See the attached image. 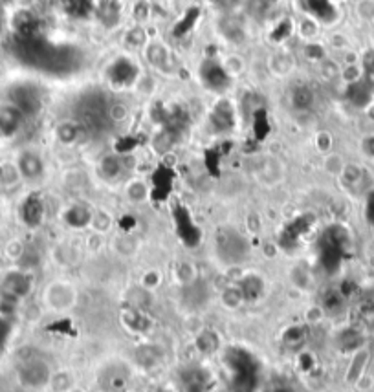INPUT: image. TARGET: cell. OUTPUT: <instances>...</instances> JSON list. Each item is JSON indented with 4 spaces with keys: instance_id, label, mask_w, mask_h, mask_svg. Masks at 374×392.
Masks as SVG:
<instances>
[{
    "instance_id": "2",
    "label": "cell",
    "mask_w": 374,
    "mask_h": 392,
    "mask_svg": "<svg viewBox=\"0 0 374 392\" xmlns=\"http://www.w3.org/2000/svg\"><path fill=\"white\" fill-rule=\"evenodd\" d=\"M108 125V103L101 92L88 94L77 106V126L88 134H99Z\"/></svg>"
},
{
    "instance_id": "29",
    "label": "cell",
    "mask_w": 374,
    "mask_h": 392,
    "mask_svg": "<svg viewBox=\"0 0 374 392\" xmlns=\"http://www.w3.org/2000/svg\"><path fill=\"white\" fill-rule=\"evenodd\" d=\"M103 169H105V172L108 174V177H112V174H117V171H120V161L114 160V158H108V160L103 163Z\"/></svg>"
},
{
    "instance_id": "28",
    "label": "cell",
    "mask_w": 374,
    "mask_h": 392,
    "mask_svg": "<svg viewBox=\"0 0 374 392\" xmlns=\"http://www.w3.org/2000/svg\"><path fill=\"white\" fill-rule=\"evenodd\" d=\"M138 145V141L134 138H123L122 141H117L116 149L120 152H127V151H132L134 147Z\"/></svg>"
},
{
    "instance_id": "19",
    "label": "cell",
    "mask_w": 374,
    "mask_h": 392,
    "mask_svg": "<svg viewBox=\"0 0 374 392\" xmlns=\"http://www.w3.org/2000/svg\"><path fill=\"white\" fill-rule=\"evenodd\" d=\"M184 387L189 392H204L206 389V374L200 370H189L184 374Z\"/></svg>"
},
{
    "instance_id": "13",
    "label": "cell",
    "mask_w": 374,
    "mask_h": 392,
    "mask_svg": "<svg viewBox=\"0 0 374 392\" xmlns=\"http://www.w3.org/2000/svg\"><path fill=\"white\" fill-rule=\"evenodd\" d=\"M347 96L356 106H365L371 101V85L365 81H354L350 83Z\"/></svg>"
},
{
    "instance_id": "31",
    "label": "cell",
    "mask_w": 374,
    "mask_h": 392,
    "mask_svg": "<svg viewBox=\"0 0 374 392\" xmlns=\"http://www.w3.org/2000/svg\"><path fill=\"white\" fill-rule=\"evenodd\" d=\"M364 149L369 156L374 158V136H369L367 140L364 141Z\"/></svg>"
},
{
    "instance_id": "9",
    "label": "cell",
    "mask_w": 374,
    "mask_h": 392,
    "mask_svg": "<svg viewBox=\"0 0 374 392\" xmlns=\"http://www.w3.org/2000/svg\"><path fill=\"white\" fill-rule=\"evenodd\" d=\"M136 76H138L136 66L127 59L116 60V65L112 66L111 70L112 81L117 83V85H129V83H132V81L136 79Z\"/></svg>"
},
{
    "instance_id": "25",
    "label": "cell",
    "mask_w": 374,
    "mask_h": 392,
    "mask_svg": "<svg viewBox=\"0 0 374 392\" xmlns=\"http://www.w3.org/2000/svg\"><path fill=\"white\" fill-rule=\"evenodd\" d=\"M307 339V330L301 327H293L290 328L288 332H286V341L288 343H303Z\"/></svg>"
},
{
    "instance_id": "16",
    "label": "cell",
    "mask_w": 374,
    "mask_h": 392,
    "mask_svg": "<svg viewBox=\"0 0 374 392\" xmlns=\"http://www.w3.org/2000/svg\"><path fill=\"white\" fill-rule=\"evenodd\" d=\"M270 134V121L268 114L264 108H259L255 111V116H253V136L257 141L266 140V136Z\"/></svg>"
},
{
    "instance_id": "23",
    "label": "cell",
    "mask_w": 374,
    "mask_h": 392,
    "mask_svg": "<svg viewBox=\"0 0 374 392\" xmlns=\"http://www.w3.org/2000/svg\"><path fill=\"white\" fill-rule=\"evenodd\" d=\"M77 132H79V126L70 125V123H63L59 126V138L63 141H74L77 138Z\"/></svg>"
},
{
    "instance_id": "1",
    "label": "cell",
    "mask_w": 374,
    "mask_h": 392,
    "mask_svg": "<svg viewBox=\"0 0 374 392\" xmlns=\"http://www.w3.org/2000/svg\"><path fill=\"white\" fill-rule=\"evenodd\" d=\"M228 367L231 370L233 387L238 392H252L257 385L259 361L248 350L243 348H231L226 356Z\"/></svg>"
},
{
    "instance_id": "26",
    "label": "cell",
    "mask_w": 374,
    "mask_h": 392,
    "mask_svg": "<svg viewBox=\"0 0 374 392\" xmlns=\"http://www.w3.org/2000/svg\"><path fill=\"white\" fill-rule=\"evenodd\" d=\"M290 31H292V24H290V22H283L277 30H273V39L275 40L284 39V37L290 35Z\"/></svg>"
},
{
    "instance_id": "32",
    "label": "cell",
    "mask_w": 374,
    "mask_h": 392,
    "mask_svg": "<svg viewBox=\"0 0 374 392\" xmlns=\"http://www.w3.org/2000/svg\"><path fill=\"white\" fill-rule=\"evenodd\" d=\"M273 392H293V391L288 387H281V389H277V391H273Z\"/></svg>"
},
{
    "instance_id": "30",
    "label": "cell",
    "mask_w": 374,
    "mask_h": 392,
    "mask_svg": "<svg viewBox=\"0 0 374 392\" xmlns=\"http://www.w3.org/2000/svg\"><path fill=\"white\" fill-rule=\"evenodd\" d=\"M143 31L142 30H134V31H131V35L127 37V42L129 44H142L143 42Z\"/></svg>"
},
{
    "instance_id": "15",
    "label": "cell",
    "mask_w": 374,
    "mask_h": 392,
    "mask_svg": "<svg viewBox=\"0 0 374 392\" xmlns=\"http://www.w3.org/2000/svg\"><path fill=\"white\" fill-rule=\"evenodd\" d=\"M292 105L295 111H310L314 105V92L309 86H298L292 92Z\"/></svg>"
},
{
    "instance_id": "4",
    "label": "cell",
    "mask_w": 374,
    "mask_h": 392,
    "mask_svg": "<svg viewBox=\"0 0 374 392\" xmlns=\"http://www.w3.org/2000/svg\"><path fill=\"white\" fill-rule=\"evenodd\" d=\"M200 76H202L204 83L213 88V90H224L229 85L228 74L224 72V68L215 60H206L200 68Z\"/></svg>"
},
{
    "instance_id": "20",
    "label": "cell",
    "mask_w": 374,
    "mask_h": 392,
    "mask_svg": "<svg viewBox=\"0 0 374 392\" xmlns=\"http://www.w3.org/2000/svg\"><path fill=\"white\" fill-rule=\"evenodd\" d=\"M66 222L74 227H83L90 222V213L86 211L85 207H72L70 211L66 213Z\"/></svg>"
},
{
    "instance_id": "7",
    "label": "cell",
    "mask_w": 374,
    "mask_h": 392,
    "mask_svg": "<svg viewBox=\"0 0 374 392\" xmlns=\"http://www.w3.org/2000/svg\"><path fill=\"white\" fill-rule=\"evenodd\" d=\"M172 178H174V174H172V171L169 167H158V171L154 172V177H152V181H154V198L165 200L167 196H169V193H171Z\"/></svg>"
},
{
    "instance_id": "24",
    "label": "cell",
    "mask_w": 374,
    "mask_h": 392,
    "mask_svg": "<svg viewBox=\"0 0 374 392\" xmlns=\"http://www.w3.org/2000/svg\"><path fill=\"white\" fill-rule=\"evenodd\" d=\"M220 149H213V151L206 152V165L213 174H218V160H220Z\"/></svg>"
},
{
    "instance_id": "27",
    "label": "cell",
    "mask_w": 374,
    "mask_h": 392,
    "mask_svg": "<svg viewBox=\"0 0 374 392\" xmlns=\"http://www.w3.org/2000/svg\"><path fill=\"white\" fill-rule=\"evenodd\" d=\"M359 13L367 19H374V0H364L359 4Z\"/></svg>"
},
{
    "instance_id": "14",
    "label": "cell",
    "mask_w": 374,
    "mask_h": 392,
    "mask_svg": "<svg viewBox=\"0 0 374 392\" xmlns=\"http://www.w3.org/2000/svg\"><path fill=\"white\" fill-rule=\"evenodd\" d=\"M4 290L6 293H8V297L19 299V297H24L26 293H28V290H30V281H28L24 275H19V273H17V275H11L10 279H8Z\"/></svg>"
},
{
    "instance_id": "22",
    "label": "cell",
    "mask_w": 374,
    "mask_h": 392,
    "mask_svg": "<svg viewBox=\"0 0 374 392\" xmlns=\"http://www.w3.org/2000/svg\"><path fill=\"white\" fill-rule=\"evenodd\" d=\"M309 4L310 10L318 17H321V19H330V17H332V10H330L327 0H309Z\"/></svg>"
},
{
    "instance_id": "21",
    "label": "cell",
    "mask_w": 374,
    "mask_h": 392,
    "mask_svg": "<svg viewBox=\"0 0 374 392\" xmlns=\"http://www.w3.org/2000/svg\"><path fill=\"white\" fill-rule=\"evenodd\" d=\"M197 17H198V10H191V11H189L186 19H184L182 22H180V24H178L177 28H174V35H177V37L186 35L187 31H189L193 28V24H195V20H197Z\"/></svg>"
},
{
    "instance_id": "6",
    "label": "cell",
    "mask_w": 374,
    "mask_h": 392,
    "mask_svg": "<svg viewBox=\"0 0 374 392\" xmlns=\"http://www.w3.org/2000/svg\"><path fill=\"white\" fill-rule=\"evenodd\" d=\"M244 247L246 246H244L243 238L237 233L228 231L218 238V250H220L226 261H241L244 256Z\"/></svg>"
},
{
    "instance_id": "11",
    "label": "cell",
    "mask_w": 374,
    "mask_h": 392,
    "mask_svg": "<svg viewBox=\"0 0 374 392\" xmlns=\"http://www.w3.org/2000/svg\"><path fill=\"white\" fill-rule=\"evenodd\" d=\"M21 117L22 112L17 111L15 106L4 108V111L0 112V134H4V136L13 134L21 126Z\"/></svg>"
},
{
    "instance_id": "3",
    "label": "cell",
    "mask_w": 374,
    "mask_h": 392,
    "mask_svg": "<svg viewBox=\"0 0 374 392\" xmlns=\"http://www.w3.org/2000/svg\"><path fill=\"white\" fill-rule=\"evenodd\" d=\"M174 222H177L178 235H180V238L186 242L187 246H197L198 240H200V231H198V227L193 224L187 209H184L182 206H178L177 209H174Z\"/></svg>"
},
{
    "instance_id": "5",
    "label": "cell",
    "mask_w": 374,
    "mask_h": 392,
    "mask_svg": "<svg viewBox=\"0 0 374 392\" xmlns=\"http://www.w3.org/2000/svg\"><path fill=\"white\" fill-rule=\"evenodd\" d=\"M13 101L17 111H21L22 114H35L41 108V97L31 86H19L13 92Z\"/></svg>"
},
{
    "instance_id": "12",
    "label": "cell",
    "mask_w": 374,
    "mask_h": 392,
    "mask_svg": "<svg viewBox=\"0 0 374 392\" xmlns=\"http://www.w3.org/2000/svg\"><path fill=\"white\" fill-rule=\"evenodd\" d=\"M309 227H310L309 218H303V216H301V218L293 220L292 224L286 226V229H284L283 235H281V242H283L284 246H293V244L299 240V236L309 231Z\"/></svg>"
},
{
    "instance_id": "18",
    "label": "cell",
    "mask_w": 374,
    "mask_h": 392,
    "mask_svg": "<svg viewBox=\"0 0 374 392\" xmlns=\"http://www.w3.org/2000/svg\"><path fill=\"white\" fill-rule=\"evenodd\" d=\"M21 172L26 178H37L42 172V161L35 154H26L21 160Z\"/></svg>"
},
{
    "instance_id": "17",
    "label": "cell",
    "mask_w": 374,
    "mask_h": 392,
    "mask_svg": "<svg viewBox=\"0 0 374 392\" xmlns=\"http://www.w3.org/2000/svg\"><path fill=\"white\" fill-rule=\"evenodd\" d=\"M241 295L244 297V299H248V301H255L261 293H263V282H261V279H257V277H246L243 281V284H241Z\"/></svg>"
},
{
    "instance_id": "10",
    "label": "cell",
    "mask_w": 374,
    "mask_h": 392,
    "mask_svg": "<svg viewBox=\"0 0 374 392\" xmlns=\"http://www.w3.org/2000/svg\"><path fill=\"white\" fill-rule=\"evenodd\" d=\"M211 125L217 132H226L233 126V112L228 103H218L211 114Z\"/></svg>"
},
{
    "instance_id": "8",
    "label": "cell",
    "mask_w": 374,
    "mask_h": 392,
    "mask_svg": "<svg viewBox=\"0 0 374 392\" xmlns=\"http://www.w3.org/2000/svg\"><path fill=\"white\" fill-rule=\"evenodd\" d=\"M42 215H44V206H42L41 196L31 195L30 198L24 202V207H22L24 222L28 226H39L42 220Z\"/></svg>"
}]
</instances>
